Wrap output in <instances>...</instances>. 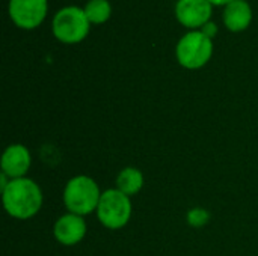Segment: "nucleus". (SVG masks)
<instances>
[{"label":"nucleus","instance_id":"1","mask_svg":"<svg viewBox=\"0 0 258 256\" xmlns=\"http://www.w3.org/2000/svg\"><path fill=\"white\" fill-rule=\"evenodd\" d=\"M2 201L6 213L18 220L33 217L42 207V192L30 178L9 180L2 190Z\"/></svg>","mask_w":258,"mask_h":256},{"label":"nucleus","instance_id":"2","mask_svg":"<svg viewBox=\"0 0 258 256\" xmlns=\"http://www.w3.org/2000/svg\"><path fill=\"white\" fill-rule=\"evenodd\" d=\"M101 199V192L98 184L86 175H79L71 178L63 190V204L68 213L77 216H88L97 211Z\"/></svg>","mask_w":258,"mask_h":256},{"label":"nucleus","instance_id":"3","mask_svg":"<svg viewBox=\"0 0 258 256\" xmlns=\"http://www.w3.org/2000/svg\"><path fill=\"white\" fill-rule=\"evenodd\" d=\"M91 29V23L83 8L65 6L59 9L51 20V32L54 38L62 44H79L82 42Z\"/></svg>","mask_w":258,"mask_h":256},{"label":"nucleus","instance_id":"4","mask_svg":"<svg viewBox=\"0 0 258 256\" xmlns=\"http://www.w3.org/2000/svg\"><path fill=\"white\" fill-rule=\"evenodd\" d=\"M213 56V39L201 30H190L180 38L175 47V57L186 69H200Z\"/></svg>","mask_w":258,"mask_h":256},{"label":"nucleus","instance_id":"5","mask_svg":"<svg viewBox=\"0 0 258 256\" xmlns=\"http://www.w3.org/2000/svg\"><path fill=\"white\" fill-rule=\"evenodd\" d=\"M132 201L118 189H110L101 193L97 208L100 223L107 229H121L132 219Z\"/></svg>","mask_w":258,"mask_h":256},{"label":"nucleus","instance_id":"6","mask_svg":"<svg viewBox=\"0 0 258 256\" xmlns=\"http://www.w3.org/2000/svg\"><path fill=\"white\" fill-rule=\"evenodd\" d=\"M48 11V0H9L8 14L12 23L24 30L39 27Z\"/></svg>","mask_w":258,"mask_h":256},{"label":"nucleus","instance_id":"7","mask_svg":"<svg viewBox=\"0 0 258 256\" xmlns=\"http://www.w3.org/2000/svg\"><path fill=\"white\" fill-rule=\"evenodd\" d=\"M212 14L213 5L209 0H178L175 3L177 21L190 30H201L210 21Z\"/></svg>","mask_w":258,"mask_h":256},{"label":"nucleus","instance_id":"8","mask_svg":"<svg viewBox=\"0 0 258 256\" xmlns=\"http://www.w3.org/2000/svg\"><path fill=\"white\" fill-rule=\"evenodd\" d=\"M32 158L29 149L21 143L9 145L3 155H2V174H5L9 180L24 178L29 167H30Z\"/></svg>","mask_w":258,"mask_h":256},{"label":"nucleus","instance_id":"9","mask_svg":"<svg viewBox=\"0 0 258 256\" xmlns=\"http://www.w3.org/2000/svg\"><path fill=\"white\" fill-rule=\"evenodd\" d=\"M53 234L57 243L63 246H76L86 235V222L82 216L67 213L56 220Z\"/></svg>","mask_w":258,"mask_h":256},{"label":"nucleus","instance_id":"10","mask_svg":"<svg viewBox=\"0 0 258 256\" xmlns=\"http://www.w3.org/2000/svg\"><path fill=\"white\" fill-rule=\"evenodd\" d=\"M222 20L230 32L233 33L243 32L251 26L252 8L246 0H234L224 8Z\"/></svg>","mask_w":258,"mask_h":256},{"label":"nucleus","instance_id":"11","mask_svg":"<svg viewBox=\"0 0 258 256\" xmlns=\"http://www.w3.org/2000/svg\"><path fill=\"white\" fill-rule=\"evenodd\" d=\"M144 187V175L136 167H125L116 178V189L128 198L138 195Z\"/></svg>","mask_w":258,"mask_h":256},{"label":"nucleus","instance_id":"12","mask_svg":"<svg viewBox=\"0 0 258 256\" xmlns=\"http://www.w3.org/2000/svg\"><path fill=\"white\" fill-rule=\"evenodd\" d=\"M83 9L91 24H104L112 15V5L109 0H88Z\"/></svg>","mask_w":258,"mask_h":256},{"label":"nucleus","instance_id":"13","mask_svg":"<svg viewBox=\"0 0 258 256\" xmlns=\"http://www.w3.org/2000/svg\"><path fill=\"white\" fill-rule=\"evenodd\" d=\"M210 219L209 211L203 210V208H194L187 213V223L194 228H201L204 226Z\"/></svg>","mask_w":258,"mask_h":256},{"label":"nucleus","instance_id":"14","mask_svg":"<svg viewBox=\"0 0 258 256\" xmlns=\"http://www.w3.org/2000/svg\"><path fill=\"white\" fill-rule=\"evenodd\" d=\"M201 32H203L206 36H209L210 39H213V38L218 35V24H216L215 21H212V20H210L207 24H204V26H203Z\"/></svg>","mask_w":258,"mask_h":256},{"label":"nucleus","instance_id":"15","mask_svg":"<svg viewBox=\"0 0 258 256\" xmlns=\"http://www.w3.org/2000/svg\"><path fill=\"white\" fill-rule=\"evenodd\" d=\"M213 6H227L228 3H231V2H234V0H209Z\"/></svg>","mask_w":258,"mask_h":256}]
</instances>
